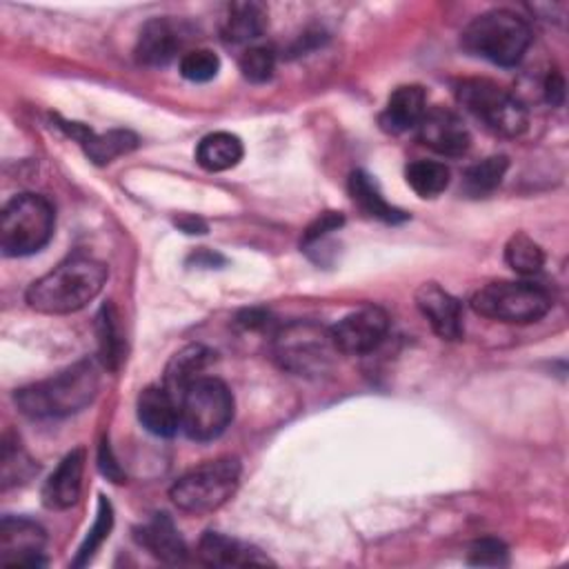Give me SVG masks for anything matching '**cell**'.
I'll list each match as a JSON object with an SVG mask.
<instances>
[{
  "label": "cell",
  "mask_w": 569,
  "mask_h": 569,
  "mask_svg": "<svg viewBox=\"0 0 569 569\" xmlns=\"http://www.w3.org/2000/svg\"><path fill=\"white\" fill-rule=\"evenodd\" d=\"M107 264L89 256H71L27 289V305L40 313L62 316L84 309L107 282Z\"/></svg>",
  "instance_id": "obj_1"
},
{
  "label": "cell",
  "mask_w": 569,
  "mask_h": 569,
  "mask_svg": "<svg viewBox=\"0 0 569 569\" xmlns=\"http://www.w3.org/2000/svg\"><path fill=\"white\" fill-rule=\"evenodd\" d=\"M100 376L91 360H80L64 371L20 387L13 393L18 409L29 418H64L84 409L98 393Z\"/></svg>",
  "instance_id": "obj_2"
},
{
  "label": "cell",
  "mask_w": 569,
  "mask_h": 569,
  "mask_svg": "<svg viewBox=\"0 0 569 569\" xmlns=\"http://www.w3.org/2000/svg\"><path fill=\"white\" fill-rule=\"evenodd\" d=\"M460 42L471 56L500 67H513L531 44V29L518 13L493 9L476 16L465 27Z\"/></svg>",
  "instance_id": "obj_3"
},
{
  "label": "cell",
  "mask_w": 569,
  "mask_h": 569,
  "mask_svg": "<svg viewBox=\"0 0 569 569\" xmlns=\"http://www.w3.org/2000/svg\"><path fill=\"white\" fill-rule=\"evenodd\" d=\"M271 353L278 367L289 373L322 376L333 367L340 351L333 342L331 329L316 322L296 320L276 331Z\"/></svg>",
  "instance_id": "obj_4"
},
{
  "label": "cell",
  "mask_w": 569,
  "mask_h": 569,
  "mask_svg": "<svg viewBox=\"0 0 569 569\" xmlns=\"http://www.w3.org/2000/svg\"><path fill=\"white\" fill-rule=\"evenodd\" d=\"M240 462L231 456L207 460L182 473L169 496L180 511L204 516L220 509L238 489Z\"/></svg>",
  "instance_id": "obj_5"
},
{
  "label": "cell",
  "mask_w": 569,
  "mask_h": 569,
  "mask_svg": "<svg viewBox=\"0 0 569 569\" xmlns=\"http://www.w3.org/2000/svg\"><path fill=\"white\" fill-rule=\"evenodd\" d=\"M53 207L44 196H13L0 218V249L4 256H31L40 251L53 236Z\"/></svg>",
  "instance_id": "obj_6"
},
{
  "label": "cell",
  "mask_w": 569,
  "mask_h": 569,
  "mask_svg": "<svg viewBox=\"0 0 569 569\" xmlns=\"http://www.w3.org/2000/svg\"><path fill=\"white\" fill-rule=\"evenodd\" d=\"M178 409L184 436L204 442L218 438L231 422L233 396L222 380L202 376L180 393Z\"/></svg>",
  "instance_id": "obj_7"
},
{
  "label": "cell",
  "mask_w": 569,
  "mask_h": 569,
  "mask_svg": "<svg viewBox=\"0 0 569 569\" xmlns=\"http://www.w3.org/2000/svg\"><path fill=\"white\" fill-rule=\"evenodd\" d=\"M458 102L485 124L496 136L516 138L527 129V109L525 104L487 78L462 80L456 89Z\"/></svg>",
  "instance_id": "obj_8"
},
{
  "label": "cell",
  "mask_w": 569,
  "mask_h": 569,
  "mask_svg": "<svg viewBox=\"0 0 569 569\" xmlns=\"http://www.w3.org/2000/svg\"><path fill=\"white\" fill-rule=\"evenodd\" d=\"M471 309L489 320L507 325L538 322L551 309V296L531 282H489L471 298Z\"/></svg>",
  "instance_id": "obj_9"
},
{
  "label": "cell",
  "mask_w": 569,
  "mask_h": 569,
  "mask_svg": "<svg viewBox=\"0 0 569 569\" xmlns=\"http://www.w3.org/2000/svg\"><path fill=\"white\" fill-rule=\"evenodd\" d=\"M389 331V316L385 309L365 305L351 313H347L342 320H338L336 327H331L333 342L340 353L362 356L373 351Z\"/></svg>",
  "instance_id": "obj_10"
},
{
  "label": "cell",
  "mask_w": 569,
  "mask_h": 569,
  "mask_svg": "<svg viewBox=\"0 0 569 569\" xmlns=\"http://www.w3.org/2000/svg\"><path fill=\"white\" fill-rule=\"evenodd\" d=\"M47 536L44 529L20 516H4L0 522V562L11 567H40Z\"/></svg>",
  "instance_id": "obj_11"
},
{
  "label": "cell",
  "mask_w": 569,
  "mask_h": 569,
  "mask_svg": "<svg viewBox=\"0 0 569 569\" xmlns=\"http://www.w3.org/2000/svg\"><path fill=\"white\" fill-rule=\"evenodd\" d=\"M416 129H418L420 142L431 151H436L438 156L458 158L467 153L471 144V136L462 118L456 111L445 107L427 109Z\"/></svg>",
  "instance_id": "obj_12"
},
{
  "label": "cell",
  "mask_w": 569,
  "mask_h": 569,
  "mask_svg": "<svg viewBox=\"0 0 569 569\" xmlns=\"http://www.w3.org/2000/svg\"><path fill=\"white\" fill-rule=\"evenodd\" d=\"M416 307L442 340H458L462 336V307L438 282H422L416 289Z\"/></svg>",
  "instance_id": "obj_13"
},
{
  "label": "cell",
  "mask_w": 569,
  "mask_h": 569,
  "mask_svg": "<svg viewBox=\"0 0 569 569\" xmlns=\"http://www.w3.org/2000/svg\"><path fill=\"white\" fill-rule=\"evenodd\" d=\"M138 420L140 425L160 438H171L180 429L178 400L167 391L164 385H149L138 396Z\"/></svg>",
  "instance_id": "obj_14"
},
{
  "label": "cell",
  "mask_w": 569,
  "mask_h": 569,
  "mask_svg": "<svg viewBox=\"0 0 569 569\" xmlns=\"http://www.w3.org/2000/svg\"><path fill=\"white\" fill-rule=\"evenodd\" d=\"M84 449L69 451L42 485V502L49 509H69L82 491Z\"/></svg>",
  "instance_id": "obj_15"
},
{
  "label": "cell",
  "mask_w": 569,
  "mask_h": 569,
  "mask_svg": "<svg viewBox=\"0 0 569 569\" xmlns=\"http://www.w3.org/2000/svg\"><path fill=\"white\" fill-rule=\"evenodd\" d=\"M73 140L80 142L89 160L96 164H107L122 153H129L138 147V136L129 129H111L107 133H93L89 127L80 122H62L60 124Z\"/></svg>",
  "instance_id": "obj_16"
},
{
  "label": "cell",
  "mask_w": 569,
  "mask_h": 569,
  "mask_svg": "<svg viewBox=\"0 0 569 569\" xmlns=\"http://www.w3.org/2000/svg\"><path fill=\"white\" fill-rule=\"evenodd\" d=\"M180 42V29L171 20L153 18L138 33L136 60L144 67H164L176 58Z\"/></svg>",
  "instance_id": "obj_17"
},
{
  "label": "cell",
  "mask_w": 569,
  "mask_h": 569,
  "mask_svg": "<svg viewBox=\"0 0 569 569\" xmlns=\"http://www.w3.org/2000/svg\"><path fill=\"white\" fill-rule=\"evenodd\" d=\"M136 540L167 565H180L187 560V545L167 513H156L149 522L136 529Z\"/></svg>",
  "instance_id": "obj_18"
},
{
  "label": "cell",
  "mask_w": 569,
  "mask_h": 569,
  "mask_svg": "<svg viewBox=\"0 0 569 569\" xmlns=\"http://www.w3.org/2000/svg\"><path fill=\"white\" fill-rule=\"evenodd\" d=\"M200 562L209 567H244V565H267L269 558L256 547L244 545L236 538L222 536L218 531H207L198 545Z\"/></svg>",
  "instance_id": "obj_19"
},
{
  "label": "cell",
  "mask_w": 569,
  "mask_h": 569,
  "mask_svg": "<svg viewBox=\"0 0 569 569\" xmlns=\"http://www.w3.org/2000/svg\"><path fill=\"white\" fill-rule=\"evenodd\" d=\"M427 111V93L420 84H402L398 87L389 100L387 107L380 113V127L389 133H402L422 120Z\"/></svg>",
  "instance_id": "obj_20"
},
{
  "label": "cell",
  "mask_w": 569,
  "mask_h": 569,
  "mask_svg": "<svg viewBox=\"0 0 569 569\" xmlns=\"http://www.w3.org/2000/svg\"><path fill=\"white\" fill-rule=\"evenodd\" d=\"M213 362V351L202 347V345H189L184 349H180L178 353L171 356V360L167 362L164 369V380L162 385L167 387V391L178 400L180 393L196 382L198 378L204 376V369Z\"/></svg>",
  "instance_id": "obj_21"
},
{
  "label": "cell",
  "mask_w": 569,
  "mask_h": 569,
  "mask_svg": "<svg viewBox=\"0 0 569 569\" xmlns=\"http://www.w3.org/2000/svg\"><path fill=\"white\" fill-rule=\"evenodd\" d=\"M267 9L260 2H233L222 20V40L229 44H247L267 29Z\"/></svg>",
  "instance_id": "obj_22"
},
{
  "label": "cell",
  "mask_w": 569,
  "mask_h": 569,
  "mask_svg": "<svg viewBox=\"0 0 569 569\" xmlns=\"http://www.w3.org/2000/svg\"><path fill=\"white\" fill-rule=\"evenodd\" d=\"M349 196L360 207L362 213H367L376 220H382L389 224L407 220V213L402 209L393 207L391 202H387L382 191L378 189L376 180L362 169H358L349 176Z\"/></svg>",
  "instance_id": "obj_23"
},
{
  "label": "cell",
  "mask_w": 569,
  "mask_h": 569,
  "mask_svg": "<svg viewBox=\"0 0 569 569\" xmlns=\"http://www.w3.org/2000/svg\"><path fill=\"white\" fill-rule=\"evenodd\" d=\"M242 142L229 131L204 136L196 149V162L207 171H227L242 160Z\"/></svg>",
  "instance_id": "obj_24"
},
{
  "label": "cell",
  "mask_w": 569,
  "mask_h": 569,
  "mask_svg": "<svg viewBox=\"0 0 569 569\" xmlns=\"http://www.w3.org/2000/svg\"><path fill=\"white\" fill-rule=\"evenodd\" d=\"M118 320H120L118 311L111 302L102 305V309L96 318L100 362L111 371H116L124 360V333H122Z\"/></svg>",
  "instance_id": "obj_25"
},
{
  "label": "cell",
  "mask_w": 569,
  "mask_h": 569,
  "mask_svg": "<svg viewBox=\"0 0 569 569\" xmlns=\"http://www.w3.org/2000/svg\"><path fill=\"white\" fill-rule=\"evenodd\" d=\"M507 167H509L507 156H489V158L471 164L462 173V191L471 198L491 193L502 182Z\"/></svg>",
  "instance_id": "obj_26"
},
{
  "label": "cell",
  "mask_w": 569,
  "mask_h": 569,
  "mask_svg": "<svg viewBox=\"0 0 569 569\" xmlns=\"http://www.w3.org/2000/svg\"><path fill=\"white\" fill-rule=\"evenodd\" d=\"M407 184L420 196V198H436L442 193L449 184V167L438 160H416L405 171Z\"/></svg>",
  "instance_id": "obj_27"
},
{
  "label": "cell",
  "mask_w": 569,
  "mask_h": 569,
  "mask_svg": "<svg viewBox=\"0 0 569 569\" xmlns=\"http://www.w3.org/2000/svg\"><path fill=\"white\" fill-rule=\"evenodd\" d=\"M0 467H2L0 469L2 489L22 485L38 471V465L33 462V458L22 449V445L16 438H9V436H4V440H2Z\"/></svg>",
  "instance_id": "obj_28"
},
{
  "label": "cell",
  "mask_w": 569,
  "mask_h": 569,
  "mask_svg": "<svg viewBox=\"0 0 569 569\" xmlns=\"http://www.w3.org/2000/svg\"><path fill=\"white\" fill-rule=\"evenodd\" d=\"M505 260L516 273L533 276L545 264V251L533 238H529L525 231H518L505 247Z\"/></svg>",
  "instance_id": "obj_29"
},
{
  "label": "cell",
  "mask_w": 569,
  "mask_h": 569,
  "mask_svg": "<svg viewBox=\"0 0 569 569\" xmlns=\"http://www.w3.org/2000/svg\"><path fill=\"white\" fill-rule=\"evenodd\" d=\"M113 527V509H111V502L100 493L98 496V513H96V520L91 525V529L87 531V538L84 542L80 545L78 549V556L73 560V567H82L87 565L93 553L100 549V545L109 538V531Z\"/></svg>",
  "instance_id": "obj_30"
},
{
  "label": "cell",
  "mask_w": 569,
  "mask_h": 569,
  "mask_svg": "<svg viewBox=\"0 0 569 569\" xmlns=\"http://www.w3.org/2000/svg\"><path fill=\"white\" fill-rule=\"evenodd\" d=\"M240 71L249 82H267L276 71V51L267 44H256L242 51Z\"/></svg>",
  "instance_id": "obj_31"
},
{
  "label": "cell",
  "mask_w": 569,
  "mask_h": 569,
  "mask_svg": "<svg viewBox=\"0 0 569 569\" xmlns=\"http://www.w3.org/2000/svg\"><path fill=\"white\" fill-rule=\"evenodd\" d=\"M220 58L211 49H193L180 58V73L191 82H209L218 76Z\"/></svg>",
  "instance_id": "obj_32"
},
{
  "label": "cell",
  "mask_w": 569,
  "mask_h": 569,
  "mask_svg": "<svg viewBox=\"0 0 569 569\" xmlns=\"http://www.w3.org/2000/svg\"><path fill=\"white\" fill-rule=\"evenodd\" d=\"M467 560L480 567H500L507 562V547L496 538H480L469 547Z\"/></svg>",
  "instance_id": "obj_33"
},
{
  "label": "cell",
  "mask_w": 569,
  "mask_h": 569,
  "mask_svg": "<svg viewBox=\"0 0 569 569\" xmlns=\"http://www.w3.org/2000/svg\"><path fill=\"white\" fill-rule=\"evenodd\" d=\"M342 222H345V216H342L340 211H325V213H320V216L305 229L300 244H302L305 251H307L309 247H313V244H318L320 240H325L331 231H338V229L342 227Z\"/></svg>",
  "instance_id": "obj_34"
},
{
  "label": "cell",
  "mask_w": 569,
  "mask_h": 569,
  "mask_svg": "<svg viewBox=\"0 0 569 569\" xmlns=\"http://www.w3.org/2000/svg\"><path fill=\"white\" fill-rule=\"evenodd\" d=\"M98 467L102 471V476L111 482H124V471L122 467L118 465L111 447H109V440L102 438L100 440V447H98Z\"/></svg>",
  "instance_id": "obj_35"
},
{
  "label": "cell",
  "mask_w": 569,
  "mask_h": 569,
  "mask_svg": "<svg viewBox=\"0 0 569 569\" xmlns=\"http://www.w3.org/2000/svg\"><path fill=\"white\" fill-rule=\"evenodd\" d=\"M545 98L551 107L556 104H562L565 100V80L558 71H549L547 73V80H545Z\"/></svg>",
  "instance_id": "obj_36"
},
{
  "label": "cell",
  "mask_w": 569,
  "mask_h": 569,
  "mask_svg": "<svg viewBox=\"0 0 569 569\" xmlns=\"http://www.w3.org/2000/svg\"><path fill=\"white\" fill-rule=\"evenodd\" d=\"M176 227L189 236H198V233H207V222L200 218V216H193V213H182L178 216L176 220Z\"/></svg>",
  "instance_id": "obj_37"
},
{
  "label": "cell",
  "mask_w": 569,
  "mask_h": 569,
  "mask_svg": "<svg viewBox=\"0 0 569 569\" xmlns=\"http://www.w3.org/2000/svg\"><path fill=\"white\" fill-rule=\"evenodd\" d=\"M236 320L244 329H262L269 322V313L264 309H244Z\"/></svg>",
  "instance_id": "obj_38"
},
{
  "label": "cell",
  "mask_w": 569,
  "mask_h": 569,
  "mask_svg": "<svg viewBox=\"0 0 569 569\" xmlns=\"http://www.w3.org/2000/svg\"><path fill=\"white\" fill-rule=\"evenodd\" d=\"M198 267H216V264H222L224 258L220 253H213V251H207V249H198L196 253H191V258Z\"/></svg>",
  "instance_id": "obj_39"
}]
</instances>
